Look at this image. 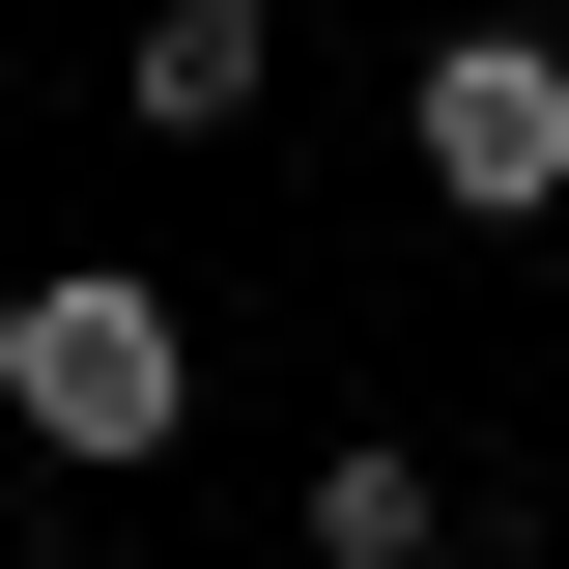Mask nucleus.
I'll return each mask as SVG.
<instances>
[{"mask_svg": "<svg viewBox=\"0 0 569 569\" xmlns=\"http://www.w3.org/2000/svg\"><path fill=\"white\" fill-rule=\"evenodd\" d=\"M0 427H29L58 485H171V456H200V313L142 257H29L0 284Z\"/></svg>", "mask_w": 569, "mask_h": 569, "instance_id": "nucleus-1", "label": "nucleus"}, {"mask_svg": "<svg viewBox=\"0 0 569 569\" xmlns=\"http://www.w3.org/2000/svg\"><path fill=\"white\" fill-rule=\"evenodd\" d=\"M399 171L456 228H569V29L541 0H456V29L399 58Z\"/></svg>", "mask_w": 569, "mask_h": 569, "instance_id": "nucleus-2", "label": "nucleus"}, {"mask_svg": "<svg viewBox=\"0 0 569 569\" xmlns=\"http://www.w3.org/2000/svg\"><path fill=\"white\" fill-rule=\"evenodd\" d=\"M257 86H284V0H114V114L142 142H257Z\"/></svg>", "mask_w": 569, "mask_h": 569, "instance_id": "nucleus-3", "label": "nucleus"}, {"mask_svg": "<svg viewBox=\"0 0 569 569\" xmlns=\"http://www.w3.org/2000/svg\"><path fill=\"white\" fill-rule=\"evenodd\" d=\"M313 569H456V485H427L399 427H342V456H313Z\"/></svg>", "mask_w": 569, "mask_h": 569, "instance_id": "nucleus-4", "label": "nucleus"}]
</instances>
